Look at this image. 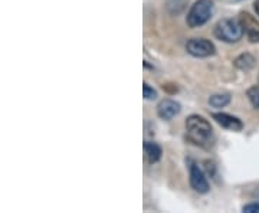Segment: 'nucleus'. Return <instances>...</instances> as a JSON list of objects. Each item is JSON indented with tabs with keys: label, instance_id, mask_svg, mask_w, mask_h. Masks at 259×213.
<instances>
[{
	"label": "nucleus",
	"instance_id": "nucleus-1",
	"mask_svg": "<svg viewBox=\"0 0 259 213\" xmlns=\"http://www.w3.org/2000/svg\"><path fill=\"white\" fill-rule=\"evenodd\" d=\"M187 140L197 147L210 150L214 146V133L210 122L202 115L193 114L186 120Z\"/></svg>",
	"mask_w": 259,
	"mask_h": 213
},
{
	"label": "nucleus",
	"instance_id": "nucleus-2",
	"mask_svg": "<svg viewBox=\"0 0 259 213\" xmlns=\"http://www.w3.org/2000/svg\"><path fill=\"white\" fill-rule=\"evenodd\" d=\"M213 33L219 40L228 42V44L239 42L245 35L239 19L238 20L236 19H222V20H219L216 23V26H214Z\"/></svg>",
	"mask_w": 259,
	"mask_h": 213
},
{
	"label": "nucleus",
	"instance_id": "nucleus-3",
	"mask_svg": "<svg viewBox=\"0 0 259 213\" xmlns=\"http://www.w3.org/2000/svg\"><path fill=\"white\" fill-rule=\"evenodd\" d=\"M213 15L212 0H196L187 13L186 22L190 28H200L207 23Z\"/></svg>",
	"mask_w": 259,
	"mask_h": 213
},
{
	"label": "nucleus",
	"instance_id": "nucleus-4",
	"mask_svg": "<svg viewBox=\"0 0 259 213\" xmlns=\"http://www.w3.org/2000/svg\"><path fill=\"white\" fill-rule=\"evenodd\" d=\"M186 51L194 58H207V56L214 55L216 48L209 39L204 37H193L189 39L186 44Z\"/></svg>",
	"mask_w": 259,
	"mask_h": 213
},
{
	"label": "nucleus",
	"instance_id": "nucleus-5",
	"mask_svg": "<svg viewBox=\"0 0 259 213\" xmlns=\"http://www.w3.org/2000/svg\"><path fill=\"white\" fill-rule=\"evenodd\" d=\"M190 186L199 195H206L210 190V186H209V182L206 179V175L197 164H193L190 167Z\"/></svg>",
	"mask_w": 259,
	"mask_h": 213
},
{
	"label": "nucleus",
	"instance_id": "nucleus-6",
	"mask_svg": "<svg viewBox=\"0 0 259 213\" xmlns=\"http://www.w3.org/2000/svg\"><path fill=\"white\" fill-rule=\"evenodd\" d=\"M239 22L245 35L248 36L250 42H259V22L253 18L248 12H241L239 13Z\"/></svg>",
	"mask_w": 259,
	"mask_h": 213
},
{
	"label": "nucleus",
	"instance_id": "nucleus-7",
	"mask_svg": "<svg viewBox=\"0 0 259 213\" xmlns=\"http://www.w3.org/2000/svg\"><path fill=\"white\" fill-rule=\"evenodd\" d=\"M180 111H182V105H180V102L175 101V100L166 98V100L158 102L157 115L161 120H171L176 115H179Z\"/></svg>",
	"mask_w": 259,
	"mask_h": 213
},
{
	"label": "nucleus",
	"instance_id": "nucleus-8",
	"mask_svg": "<svg viewBox=\"0 0 259 213\" xmlns=\"http://www.w3.org/2000/svg\"><path fill=\"white\" fill-rule=\"evenodd\" d=\"M212 118L221 127L226 129V130L231 131H241L243 129V122H242L238 117H233L231 114H226V112H214L212 115Z\"/></svg>",
	"mask_w": 259,
	"mask_h": 213
},
{
	"label": "nucleus",
	"instance_id": "nucleus-9",
	"mask_svg": "<svg viewBox=\"0 0 259 213\" xmlns=\"http://www.w3.org/2000/svg\"><path fill=\"white\" fill-rule=\"evenodd\" d=\"M144 153H146V157H147L148 163L150 164H154V163L160 161V158L163 156V148L160 147L157 143L146 141L144 143Z\"/></svg>",
	"mask_w": 259,
	"mask_h": 213
},
{
	"label": "nucleus",
	"instance_id": "nucleus-10",
	"mask_svg": "<svg viewBox=\"0 0 259 213\" xmlns=\"http://www.w3.org/2000/svg\"><path fill=\"white\" fill-rule=\"evenodd\" d=\"M233 65L241 71H250L253 66L256 65V59L253 58V55L246 52V54H241L239 56H236L233 61Z\"/></svg>",
	"mask_w": 259,
	"mask_h": 213
},
{
	"label": "nucleus",
	"instance_id": "nucleus-11",
	"mask_svg": "<svg viewBox=\"0 0 259 213\" xmlns=\"http://www.w3.org/2000/svg\"><path fill=\"white\" fill-rule=\"evenodd\" d=\"M231 102V95L229 94H214L209 98V104L213 108H223Z\"/></svg>",
	"mask_w": 259,
	"mask_h": 213
},
{
	"label": "nucleus",
	"instance_id": "nucleus-12",
	"mask_svg": "<svg viewBox=\"0 0 259 213\" xmlns=\"http://www.w3.org/2000/svg\"><path fill=\"white\" fill-rule=\"evenodd\" d=\"M187 5V0H168L167 2V10L171 15H179L180 12H183Z\"/></svg>",
	"mask_w": 259,
	"mask_h": 213
},
{
	"label": "nucleus",
	"instance_id": "nucleus-13",
	"mask_svg": "<svg viewBox=\"0 0 259 213\" xmlns=\"http://www.w3.org/2000/svg\"><path fill=\"white\" fill-rule=\"evenodd\" d=\"M248 98H249L250 104H252V107L253 108H259V87L258 85H253V87H250L249 90H248Z\"/></svg>",
	"mask_w": 259,
	"mask_h": 213
},
{
	"label": "nucleus",
	"instance_id": "nucleus-14",
	"mask_svg": "<svg viewBox=\"0 0 259 213\" xmlns=\"http://www.w3.org/2000/svg\"><path fill=\"white\" fill-rule=\"evenodd\" d=\"M143 97L146 100H156L157 98V91L153 87H150L147 82H144L143 83Z\"/></svg>",
	"mask_w": 259,
	"mask_h": 213
},
{
	"label": "nucleus",
	"instance_id": "nucleus-15",
	"mask_svg": "<svg viewBox=\"0 0 259 213\" xmlns=\"http://www.w3.org/2000/svg\"><path fill=\"white\" fill-rule=\"evenodd\" d=\"M242 210L246 213H259V203L245 204V206L242 207Z\"/></svg>",
	"mask_w": 259,
	"mask_h": 213
},
{
	"label": "nucleus",
	"instance_id": "nucleus-16",
	"mask_svg": "<svg viewBox=\"0 0 259 213\" xmlns=\"http://www.w3.org/2000/svg\"><path fill=\"white\" fill-rule=\"evenodd\" d=\"M163 90H166L168 93H177V87L175 83H166V85H163Z\"/></svg>",
	"mask_w": 259,
	"mask_h": 213
},
{
	"label": "nucleus",
	"instance_id": "nucleus-17",
	"mask_svg": "<svg viewBox=\"0 0 259 213\" xmlns=\"http://www.w3.org/2000/svg\"><path fill=\"white\" fill-rule=\"evenodd\" d=\"M253 9H255V12H256V15L259 16V0H256L255 3H253Z\"/></svg>",
	"mask_w": 259,
	"mask_h": 213
}]
</instances>
